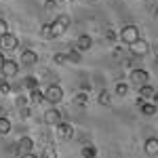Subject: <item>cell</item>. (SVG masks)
Here are the masks:
<instances>
[{
  "label": "cell",
  "instance_id": "4316f807",
  "mask_svg": "<svg viewBox=\"0 0 158 158\" xmlns=\"http://www.w3.org/2000/svg\"><path fill=\"white\" fill-rule=\"evenodd\" d=\"M57 2H59V0H44V11L53 13L55 9H57Z\"/></svg>",
  "mask_w": 158,
  "mask_h": 158
},
{
  "label": "cell",
  "instance_id": "52a82bcc",
  "mask_svg": "<svg viewBox=\"0 0 158 158\" xmlns=\"http://www.w3.org/2000/svg\"><path fill=\"white\" fill-rule=\"evenodd\" d=\"M148 80H150V74L146 70H141V68H135L133 72H131V82L137 86H143L148 85Z\"/></svg>",
  "mask_w": 158,
  "mask_h": 158
},
{
  "label": "cell",
  "instance_id": "5bb4252c",
  "mask_svg": "<svg viewBox=\"0 0 158 158\" xmlns=\"http://www.w3.org/2000/svg\"><path fill=\"white\" fill-rule=\"evenodd\" d=\"M154 89L150 85H143V86H139V99H143V101H152L154 99Z\"/></svg>",
  "mask_w": 158,
  "mask_h": 158
},
{
  "label": "cell",
  "instance_id": "ba28073f",
  "mask_svg": "<svg viewBox=\"0 0 158 158\" xmlns=\"http://www.w3.org/2000/svg\"><path fill=\"white\" fill-rule=\"evenodd\" d=\"M0 72H2L4 78H13V76H17V74H19V63H17L15 59H6Z\"/></svg>",
  "mask_w": 158,
  "mask_h": 158
},
{
  "label": "cell",
  "instance_id": "9a60e30c",
  "mask_svg": "<svg viewBox=\"0 0 158 158\" xmlns=\"http://www.w3.org/2000/svg\"><path fill=\"white\" fill-rule=\"evenodd\" d=\"M139 110H141V114H146V116H154L158 106L154 103V101H143V103L139 106Z\"/></svg>",
  "mask_w": 158,
  "mask_h": 158
},
{
  "label": "cell",
  "instance_id": "e0dca14e",
  "mask_svg": "<svg viewBox=\"0 0 158 158\" xmlns=\"http://www.w3.org/2000/svg\"><path fill=\"white\" fill-rule=\"evenodd\" d=\"M80 154H82V158H97V148L93 146V143H86L80 150Z\"/></svg>",
  "mask_w": 158,
  "mask_h": 158
},
{
  "label": "cell",
  "instance_id": "8d00e7d4",
  "mask_svg": "<svg viewBox=\"0 0 158 158\" xmlns=\"http://www.w3.org/2000/svg\"><path fill=\"white\" fill-rule=\"evenodd\" d=\"M156 17H158V9H156Z\"/></svg>",
  "mask_w": 158,
  "mask_h": 158
},
{
  "label": "cell",
  "instance_id": "f546056e",
  "mask_svg": "<svg viewBox=\"0 0 158 158\" xmlns=\"http://www.w3.org/2000/svg\"><path fill=\"white\" fill-rule=\"evenodd\" d=\"M106 38H108V40H114V38H116V32H114L112 27H108V30H106Z\"/></svg>",
  "mask_w": 158,
  "mask_h": 158
},
{
  "label": "cell",
  "instance_id": "d590c367",
  "mask_svg": "<svg viewBox=\"0 0 158 158\" xmlns=\"http://www.w3.org/2000/svg\"><path fill=\"white\" fill-rule=\"evenodd\" d=\"M0 116H4V110H2V106H0Z\"/></svg>",
  "mask_w": 158,
  "mask_h": 158
},
{
  "label": "cell",
  "instance_id": "d6986e66",
  "mask_svg": "<svg viewBox=\"0 0 158 158\" xmlns=\"http://www.w3.org/2000/svg\"><path fill=\"white\" fill-rule=\"evenodd\" d=\"M11 133V120L6 116H0V135H9Z\"/></svg>",
  "mask_w": 158,
  "mask_h": 158
},
{
  "label": "cell",
  "instance_id": "4fadbf2b",
  "mask_svg": "<svg viewBox=\"0 0 158 158\" xmlns=\"http://www.w3.org/2000/svg\"><path fill=\"white\" fill-rule=\"evenodd\" d=\"M143 150H146L148 156H156L158 154V139L156 137H148L146 143H143Z\"/></svg>",
  "mask_w": 158,
  "mask_h": 158
},
{
  "label": "cell",
  "instance_id": "ac0fdd59",
  "mask_svg": "<svg viewBox=\"0 0 158 158\" xmlns=\"http://www.w3.org/2000/svg\"><path fill=\"white\" fill-rule=\"evenodd\" d=\"M38 85H40V82H38V78H36V76H25V78H23V89H27V91L36 89Z\"/></svg>",
  "mask_w": 158,
  "mask_h": 158
},
{
  "label": "cell",
  "instance_id": "cb8c5ba5",
  "mask_svg": "<svg viewBox=\"0 0 158 158\" xmlns=\"http://www.w3.org/2000/svg\"><path fill=\"white\" fill-rule=\"evenodd\" d=\"M65 55H68V61H72V63H78V61H80V57H82L78 49H76V51H70V53H65Z\"/></svg>",
  "mask_w": 158,
  "mask_h": 158
},
{
  "label": "cell",
  "instance_id": "f35d334b",
  "mask_svg": "<svg viewBox=\"0 0 158 158\" xmlns=\"http://www.w3.org/2000/svg\"><path fill=\"white\" fill-rule=\"evenodd\" d=\"M156 63H158V57H156Z\"/></svg>",
  "mask_w": 158,
  "mask_h": 158
},
{
  "label": "cell",
  "instance_id": "e575fe53",
  "mask_svg": "<svg viewBox=\"0 0 158 158\" xmlns=\"http://www.w3.org/2000/svg\"><path fill=\"white\" fill-rule=\"evenodd\" d=\"M152 101H154V103H156V106H158V91H156V93H154V99H152Z\"/></svg>",
  "mask_w": 158,
  "mask_h": 158
},
{
  "label": "cell",
  "instance_id": "d4e9b609",
  "mask_svg": "<svg viewBox=\"0 0 158 158\" xmlns=\"http://www.w3.org/2000/svg\"><path fill=\"white\" fill-rule=\"evenodd\" d=\"M116 93H118L120 97H124V95L129 93V85H124V82H116Z\"/></svg>",
  "mask_w": 158,
  "mask_h": 158
},
{
  "label": "cell",
  "instance_id": "7402d4cb",
  "mask_svg": "<svg viewBox=\"0 0 158 158\" xmlns=\"http://www.w3.org/2000/svg\"><path fill=\"white\" fill-rule=\"evenodd\" d=\"M99 103L101 106H110L112 103V95H110L108 91H99Z\"/></svg>",
  "mask_w": 158,
  "mask_h": 158
},
{
  "label": "cell",
  "instance_id": "3957f363",
  "mask_svg": "<svg viewBox=\"0 0 158 158\" xmlns=\"http://www.w3.org/2000/svg\"><path fill=\"white\" fill-rule=\"evenodd\" d=\"M34 150V141L27 137V135H23V137H19L17 141H15V154L17 156H23V154H30Z\"/></svg>",
  "mask_w": 158,
  "mask_h": 158
},
{
  "label": "cell",
  "instance_id": "9c48e42d",
  "mask_svg": "<svg viewBox=\"0 0 158 158\" xmlns=\"http://www.w3.org/2000/svg\"><path fill=\"white\" fill-rule=\"evenodd\" d=\"M42 120L47 122L49 127H57V124L61 122V112H59L57 108H51V110H47V112H44Z\"/></svg>",
  "mask_w": 158,
  "mask_h": 158
},
{
  "label": "cell",
  "instance_id": "44dd1931",
  "mask_svg": "<svg viewBox=\"0 0 158 158\" xmlns=\"http://www.w3.org/2000/svg\"><path fill=\"white\" fill-rule=\"evenodd\" d=\"M74 103H76V106H86V103H89V95H86L85 91L76 93V95H74Z\"/></svg>",
  "mask_w": 158,
  "mask_h": 158
},
{
  "label": "cell",
  "instance_id": "603a6c76",
  "mask_svg": "<svg viewBox=\"0 0 158 158\" xmlns=\"http://www.w3.org/2000/svg\"><path fill=\"white\" fill-rule=\"evenodd\" d=\"M53 63H55V65H63V63H68V55H65V53H57V55H53Z\"/></svg>",
  "mask_w": 158,
  "mask_h": 158
},
{
  "label": "cell",
  "instance_id": "8fae6325",
  "mask_svg": "<svg viewBox=\"0 0 158 158\" xmlns=\"http://www.w3.org/2000/svg\"><path fill=\"white\" fill-rule=\"evenodd\" d=\"M57 135H59L61 139H72V137H74V127L61 120L59 124H57Z\"/></svg>",
  "mask_w": 158,
  "mask_h": 158
},
{
  "label": "cell",
  "instance_id": "1f68e13d",
  "mask_svg": "<svg viewBox=\"0 0 158 158\" xmlns=\"http://www.w3.org/2000/svg\"><path fill=\"white\" fill-rule=\"evenodd\" d=\"M17 103H19V108H23L25 103H27V99H25V97H19V99H17Z\"/></svg>",
  "mask_w": 158,
  "mask_h": 158
},
{
  "label": "cell",
  "instance_id": "2e32d148",
  "mask_svg": "<svg viewBox=\"0 0 158 158\" xmlns=\"http://www.w3.org/2000/svg\"><path fill=\"white\" fill-rule=\"evenodd\" d=\"M30 99H32L34 103H42V101H47L44 93L40 91V86H36V89H32V91H30Z\"/></svg>",
  "mask_w": 158,
  "mask_h": 158
},
{
  "label": "cell",
  "instance_id": "d6a6232c",
  "mask_svg": "<svg viewBox=\"0 0 158 158\" xmlns=\"http://www.w3.org/2000/svg\"><path fill=\"white\" fill-rule=\"evenodd\" d=\"M4 61H6V59H4V55L0 53V70H2V65H4Z\"/></svg>",
  "mask_w": 158,
  "mask_h": 158
},
{
  "label": "cell",
  "instance_id": "ffe728a7",
  "mask_svg": "<svg viewBox=\"0 0 158 158\" xmlns=\"http://www.w3.org/2000/svg\"><path fill=\"white\" fill-rule=\"evenodd\" d=\"M40 38H44V40H51L53 36V30H51V23H42L40 25Z\"/></svg>",
  "mask_w": 158,
  "mask_h": 158
},
{
  "label": "cell",
  "instance_id": "7c38bea8",
  "mask_svg": "<svg viewBox=\"0 0 158 158\" xmlns=\"http://www.w3.org/2000/svg\"><path fill=\"white\" fill-rule=\"evenodd\" d=\"M91 47H93V38L89 36V34H80V36L76 38V49L80 51V53L82 51H89Z\"/></svg>",
  "mask_w": 158,
  "mask_h": 158
},
{
  "label": "cell",
  "instance_id": "83f0119b",
  "mask_svg": "<svg viewBox=\"0 0 158 158\" xmlns=\"http://www.w3.org/2000/svg\"><path fill=\"white\" fill-rule=\"evenodd\" d=\"M4 34H9V23L4 19H0V38L4 36Z\"/></svg>",
  "mask_w": 158,
  "mask_h": 158
},
{
  "label": "cell",
  "instance_id": "836d02e7",
  "mask_svg": "<svg viewBox=\"0 0 158 158\" xmlns=\"http://www.w3.org/2000/svg\"><path fill=\"white\" fill-rule=\"evenodd\" d=\"M19 158H36V156H34V154L30 152V154H23V156H19Z\"/></svg>",
  "mask_w": 158,
  "mask_h": 158
},
{
  "label": "cell",
  "instance_id": "7a4b0ae2",
  "mask_svg": "<svg viewBox=\"0 0 158 158\" xmlns=\"http://www.w3.org/2000/svg\"><path fill=\"white\" fill-rule=\"evenodd\" d=\"M68 25H70V19H68V15H59L57 19H53L51 21V30H53V36H63L65 34V30H68Z\"/></svg>",
  "mask_w": 158,
  "mask_h": 158
},
{
  "label": "cell",
  "instance_id": "277c9868",
  "mask_svg": "<svg viewBox=\"0 0 158 158\" xmlns=\"http://www.w3.org/2000/svg\"><path fill=\"white\" fill-rule=\"evenodd\" d=\"M44 97H47V101H49V103H59L61 99H63V89H61L57 82H53V85L47 86Z\"/></svg>",
  "mask_w": 158,
  "mask_h": 158
},
{
  "label": "cell",
  "instance_id": "4dcf8cb0",
  "mask_svg": "<svg viewBox=\"0 0 158 158\" xmlns=\"http://www.w3.org/2000/svg\"><path fill=\"white\" fill-rule=\"evenodd\" d=\"M19 114H21L23 118H27V116H30V110H27V108L23 106V108H19Z\"/></svg>",
  "mask_w": 158,
  "mask_h": 158
},
{
  "label": "cell",
  "instance_id": "74e56055",
  "mask_svg": "<svg viewBox=\"0 0 158 158\" xmlns=\"http://www.w3.org/2000/svg\"><path fill=\"white\" fill-rule=\"evenodd\" d=\"M59 2H65V0H59Z\"/></svg>",
  "mask_w": 158,
  "mask_h": 158
},
{
  "label": "cell",
  "instance_id": "484cf974",
  "mask_svg": "<svg viewBox=\"0 0 158 158\" xmlns=\"http://www.w3.org/2000/svg\"><path fill=\"white\" fill-rule=\"evenodd\" d=\"M0 93H2V95H9V93H11V85L6 82V78L0 80Z\"/></svg>",
  "mask_w": 158,
  "mask_h": 158
},
{
  "label": "cell",
  "instance_id": "f1b7e54d",
  "mask_svg": "<svg viewBox=\"0 0 158 158\" xmlns=\"http://www.w3.org/2000/svg\"><path fill=\"white\" fill-rule=\"evenodd\" d=\"M42 158H59V156H57V152H55L53 148H49V150L44 152V156H42Z\"/></svg>",
  "mask_w": 158,
  "mask_h": 158
},
{
  "label": "cell",
  "instance_id": "5b68a950",
  "mask_svg": "<svg viewBox=\"0 0 158 158\" xmlns=\"http://www.w3.org/2000/svg\"><path fill=\"white\" fill-rule=\"evenodd\" d=\"M129 51H131L133 57H143V55H148V51H150V44H148L143 38H139V40H135L133 44H129Z\"/></svg>",
  "mask_w": 158,
  "mask_h": 158
},
{
  "label": "cell",
  "instance_id": "8992f818",
  "mask_svg": "<svg viewBox=\"0 0 158 158\" xmlns=\"http://www.w3.org/2000/svg\"><path fill=\"white\" fill-rule=\"evenodd\" d=\"M17 47H19V40H17V36L11 34V32L0 38V49H2V51H15Z\"/></svg>",
  "mask_w": 158,
  "mask_h": 158
},
{
  "label": "cell",
  "instance_id": "6da1fadb",
  "mask_svg": "<svg viewBox=\"0 0 158 158\" xmlns=\"http://www.w3.org/2000/svg\"><path fill=\"white\" fill-rule=\"evenodd\" d=\"M118 38H120V42H124V44H133L135 40H139V27L133 23H129V25H124L120 32H118Z\"/></svg>",
  "mask_w": 158,
  "mask_h": 158
},
{
  "label": "cell",
  "instance_id": "30bf717a",
  "mask_svg": "<svg viewBox=\"0 0 158 158\" xmlns=\"http://www.w3.org/2000/svg\"><path fill=\"white\" fill-rule=\"evenodd\" d=\"M19 63H23V65H34V63H38V55L32 49H23L21 51V57H19Z\"/></svg>",
  "mask_w": 158,
  "mask_h": 158
}]
</instances>
